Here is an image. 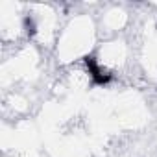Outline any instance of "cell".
<instances>
[{"label": "cell", "instance_id": "1", "mask_svg": "<svg viewBox=\"0 0 157 157\" xmlns=\"http://www.w3.org/2000/svg\"><path fill=\"white\" fill-rule=\"evenodd\" d=\"M83 61H85V67L89 68L91 76H93V83H94V85H105V83L111 82V74H104V72L98 68V65H96V61H94L93 56H85Z\"/></svg>", "mask_w": 157, "mask_h": 157}, {"label": "cell", "instance_id": "2", "mask_svg": "<svg viewBox=\"0 0 157 157\" xmlns=\"http://www.w3.org/2000/svg\"><path fill=\"white\" fill-rule=\"evenodd\" d=\"M24 28H26V33L28 35H33L35 33V22H33L32 17H26L24 19Z\"/></svg>", "mask_w": 157, "mask_h": 157}]
</instances>
